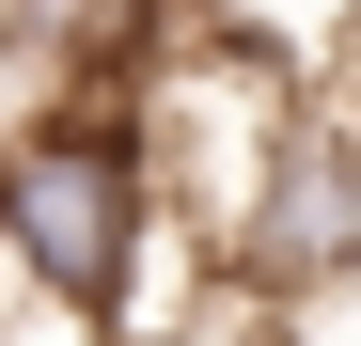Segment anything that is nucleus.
<instances>
[{
    "label": "nucleus",
    "mask_w": 361,
    "mask_h": 346,
    "mask_svg": "<svg viewBox=\"0 0 361 346\" xmlns=\"http://www.w3.org/2000/svg\"><path fill=\"white\" fill-rule=\"evenodd\" d=\"M220 268L267 283V299H330V283H361V95H298V110H283L252 205L220 220Z\"/></svg>",
    "instance_id": "1"
}]
</instances>
